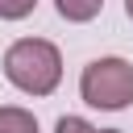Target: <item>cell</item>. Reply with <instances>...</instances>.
I'll return each mask as SVG.
<instances>
[{
	"instance_id": "277c9868",
	"label": "cell",
	"mask_w": 133,
	"mask_h": 133,
	"mask_svg": "<svg viewBox=\"0 0 133 133\" xmlns=\"http://www.w3.org/2000/svg\"><path fill=\"white\" fill-rule=\"evenodd\" d=\"M0 133H42V129H37V116H33L29 108L4 104V108H0Z\"/></svg>"
},
{
	"instance_id": "6da1fadb",
	"label": "cell",
	"mask_w": 133,
	"mask_h": 133,
	"mask_svg": "<svg viewBox=\"0 0 133 133\" xmlns=\"http://www.w3.org/2000/svg\"><path fill=\"white\" fill-rule=\"evenodd\" d=\"M4 79L25 96H50L62 83V54L46 37H17L4 50Z\"/></svg>"
},
{
	"instance_id": "ba28073f",
	"label": "cell",
	"mask_w": 133,
	"mask_h": 133,
	"mask_svg": "<svg viewBox=\"0 0 133 133\" xmlns=\"http://www.w3.org/2000/svg\"><path fill=\"white\" fill-rule=\"evenodd\" d=\"M100 133H121V129H100Z\"/></svg>"
},
{
	"instance_id": "7a4b0ae2",
	"label": "cell",
	"mask_w": 133,
	"mask_h": 133,
	"mask_svg": "<svg viewBox=\"0 0 133 133\" xmlns=\"http://www.w3.org/2000/svg\"><path fill=\"white\" fill-rule=\"evenodd\" d=\"M79 96L83 104L100 108V112H121L133 104V62L129 58H91L79 75Z\"/></svg>"
},
{
	"instance_id": "5b68a950",
	"label": "cell",
	"mask_w": 133,
	"mask_h": 133,
	"mask_svg": "<svg viewBox=\"0 0 133 133\" xmlns=\"http://www.w3.org/2000/svg\"><path fill=\"white\" fill-rule=\"evenodd\" d=\"M37 8V0H0V21H21Z\"/></svg>"
},
{
	"instance_id": "3957f363",
	"label": "cell",
	"mask_w": 133,
	"mask_h": 133,
	"mask_svg": "<svg viewBox=\"0 0 133 133\" xmlns=\"http://www.w3.org/2000/svg\"><path fill=\"white\" fill-rule=\"evenodd\" d=\"M54 8H58L62 21H71V25H87V21L100 17L104 0H54Z\"/></svg>"
},
{
	"instance_id": "8992f818",
	"label": "cell",
	"mask_w": 133,
	"mask_h": 133,
	"mask_svg": "<svg viewBox=\"0 0 133 133\" xmlns=\"http://www.w3.org/2000/svg\"><path fill=\"white\" fill-rule=\"evenodd\" d=\"M54 133H100V129H96L91 121H83V116H58Z\"/></svg>"
},
{
	"instance_id": "52a82bcc",
	"label": "cell",
	"mask_w": 133,
	"mask_h": 133,
	"mask_svg": "<svg viewBox=\"0 0 133 133\" xmlns=\"http://www.w3.org/2000/svg\"><path fill=\"white\" fill-rule=\"evenodd\" d=\"M125 12H129V21H133V0H125Z\"/></svg>"
}]
</instances>
